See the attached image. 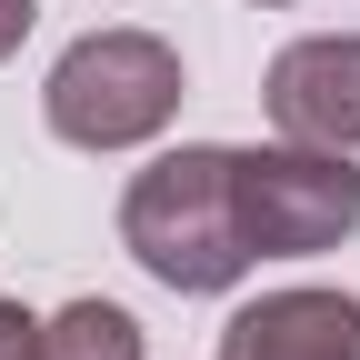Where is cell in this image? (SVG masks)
<instances>
[{"label":"cell","instance_id":"1","mask_svg":"<svg viewBox=\"0 0 360 360\" xmlns=\"http://www.w3.org/2000/svg\"><path fill=\"white\" fill-rule=\"evenodd\" d=\"M231 160L240 150H170V160H150L141 180H130L120 240H130V260H141L160 290H231L250 270Z\"/></svg>","mask_w":360,"mask_h":360},{"label":"cell","instance_id":"2","mask_svg":"<svg viewBox=\"0 0 360 360\" xmlns=\"http://www.w3.org/2000/svg\"><path fill=\"white\" fill-rule=\"evenodd\" d=\"M40 110H51V130L70 150H130V141H150V130H170L180 51L150 40V30H90L80 51H60Z\"/></svg>","mask_w":360,"mask_h":360},{"label":"cell","instance_id":"3","mask_svg":"<svg viewBox=\"0 0 360 360\" xmlns=\"http://www.w3.org/2000/svg\"><path fill=\"white\" fill-rule=\"evenodd\" d=\"M231 191H240L250 260H310V250H340L360 231V170H350V150H310V141L240 150Z\"/></svg>","mask_w":360,"mask_h":360},{"label":"cell","instance_id":"4","mask_svg":"<svg viewBox=\"0 0 360 360\" xmlns=\"http://www.w3.org/2000/svg\"><path fill=\"white\" fill-rule=\"evenodd\" d=\"M270 120L310 150H360V40H290L270 60Z\"/></svg>","mask_w":360,"mask_h":360},{"label":"cell","instance_id":"5","mask_svg":"<svg viewBox=\"0 0 360 360\" xmlns=\"http://www.w3.org/2000/svg\"><path fill=\"white\" fill-rule=\"evenodd\" d=\"M220 360H360V300L350 290H270L231 310Z\"/></svg>","mask_w":360,"mask_h":360},{"label":"cell","instance_id":"6","mask_svg":"<svg viewBox=\"0 0 360 360\" xmlns=\"http://www.w3.org/2000/svg\"><path fill=\"white\" fill-rule=\"evenodd\" d=\"M40 360H141V321L120 300H70L60 321H40Z\"/></svg>","mask_w":360,"mask_h":360},{"label":"cell","instance_id":"7","mask_svg":"<svg viewBox=\"0 0 360 360\" xmlns=\"http://www.w3.org/2000/svg\"><path fill=\"white\" fill-rule=\"evenodd\" d=\"M0 360H40V321L20 300H0Z\"/></svg>","mask_w":360,"mask_h":360},{"label":"cell","instance_id":"8","mask_svg":"<svg viewBox=\"0 0 360 360\" xmlns=\"http://www.w3.org/2000/svg\"><path fill=\"white\" fill-rule=\"evenodd\" d=\"M30 20H40V0H0V60L30 40Z\"/></svg>","mask_w":360,"mask_h":360}]
</instances>
